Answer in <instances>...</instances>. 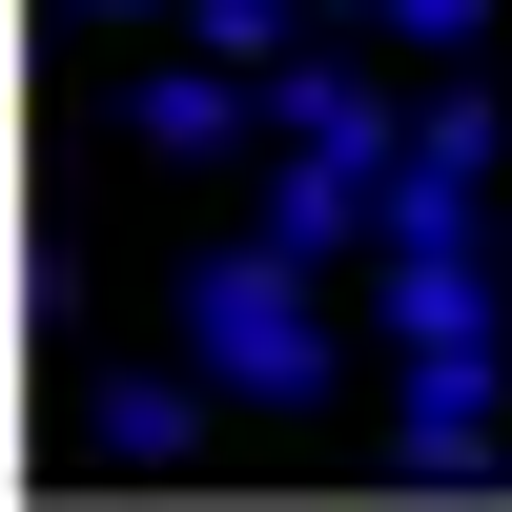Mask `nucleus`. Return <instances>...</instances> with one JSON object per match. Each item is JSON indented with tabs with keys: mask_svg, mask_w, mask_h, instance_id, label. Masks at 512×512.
Returning <instances> with one entry per match:
<instances>
[{
	"mask_svg": "<svg viewBox=\"0 0 512 512\" xmlns=\"http://www.w3.org/2000/svg\"><path fill=\"white\" fill-rule=\"evenodd\" d=\"M185 21H205V62H246V82H267V62H308V41H287L308 0H185Z\"/></svg>",
	"mask_w": 512,
	"mask_h": 512,
	"instance_id": "nucleus-7",
	"label": "nucleus"
},
{
	"mask_svg": "<svg viewBox=\"0 0 512 512\" xmlns=\"http://www.w3.org/2000/svg\"><path fill=\"white\" fill-rule=\"evenodd\" d=\"M267 144H390L369 62H267Z\"/></svg>",
	"mask_w": 512,
	"mask_h": 512,
	"instance_id": "nucleus-5",
	"label": "nucleus"
},
{
	"mask_svg": "<svg viewBox=\"0 0 512 512\" xmlns=\"http://www.w3.org/2000/svg\"><path fill=\"white\" fill-rule=\"evenodd\" d=\"M246 123H267V82H246V62H164V82H144V144H185V164L246 144Z\"/></svg>",
	"mask_w": 512,
	"mask_h": 512,
	"instance_id": "nucleus-6",
	"label": "nucleus"
},
{
	"mask_svg": "<svg viewBox=\"0 0 512 512\" xmlns=\"http://www.w3.org/2000/svg\"><path fill=\"white\" fill-rule=\"evenodd\" d=\"M82 431H103L123 472H164V451L205 431V369H103V410H82Z\"/></svg>",
	"mask_w": 512,
	"mask_h": 512,
	"instance_id": "nucleus-4",
	"label": "nucleus"
},
{
	"mask_svg": "<svg viewBox=\"0 0 512 512\" xmlns=\"http://www.w3.org/2000/svg\"><path fill=\"white\" fill-rule=\"evenodd\" d=\"M82 21H164V0H82Z\"/></svg>",
	"mask_w": 512,
	"mask_h": 512,
	"instance_id": "nucleus-9",
	"label": "nucleus"
},
{
	"mask_svg": "<svg viewBox=\"0 0 512 512\" xmlns=\"http://www.w3.org/2000/svg\"><path fill=\"white\" fill-rule=\"evenodd\" d=\"M185 369H205V390H246V410H308V390H328V308H308V267H287L267 226L185 287Z\"/></svg>",
	"mask_w": 512,
	"mask_h": 512,
	"instance_id": "nucleus-1",
	"label": "nucleus"
},
{
	"mask_svg": "<svg viewBox=\"0 0 512 512\" xmlns=\"http://www.w3.org/2000/svg\"><path fill=\"white\" fill-rule=\"evenodd\" d=\"M390 349H492V267L472 246H390Z\"/></svg>",
	"mask_w": 512,
	"mask_h": 512,
	"instance_id": "nucleus-3",
	"label": "nucleus"
},
{
	"mask_svg": "<svg viewBox=\"0 0 512 512\" xmlns=\"http://www.w3.org/2000/svg\"><path fill=\"white\" fill-rule=\"evenodd\" d=\"M390 41H410V62H472V41H492V0H390Z\"/></svg>",
	"mask_w": 512,
	"mask_h": 512,
	"instance_id": "nucleus-8",
	"label": "nucleus"
},
{
	"mask_svg": "<svg viewBox=\"0 0 512 512\" xmlns=\"http://www.w3.org/2000/svg\"><path fill=\"white\" fill-rule=\"evenodd\" d=\"M390 472H410V492H472V472H492V349H410V390H390Z\"/></svg>",
	"mask_w": 512,
	"mask_h": 512,
	"instance_id": "nucleus-2",
	"label": "nucleus"
}]
</instances>
